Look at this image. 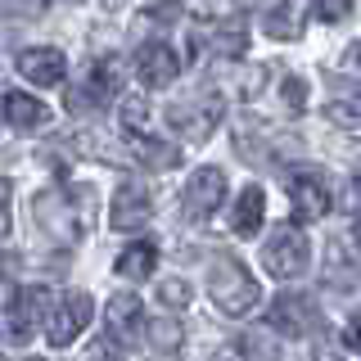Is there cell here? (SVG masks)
<instances>
[{
	"instance_id": "cell-1",
	"label": "cell",
	"mask_w": 361,
	"mask_h": 361,
	"mask_svg": "<svg viewBox=\"0 0 361 361\" xmlns=\"http://www.w3.org/2000/svg\"><path fill=\"white\" fill-rule=\"evenodd\" d=\"M208 293H212V302H217L226 316L253 312L257 298H262L257 280L248 276V267L240 262V257H221V262H212V271H208Z\"/></svg>"
},
{
	"instance_id": "cell-2",
	"label": "cell",
	"mask_w": 361,
	"mask_h": 361,
	"mask_svg": "<svg viewBox=\"0 0 361 361\" xmlns=\"http://www.w3.org/2000/svg\"><path fill=\"white\" fill-rule=\"evenodd\" d=\"M37 221L59 244H77L86 235V199H77L73 190H41L37 195Z\"/></svg>"
},
{
	"instance_id": "cell-3",
	"label": "cell",
	"mask_w": 361,
	"mask_h": 361,
	"mask_svg": "<svg viewBox=\"0 0 361 361\" xmlns=\"http://www.w3.org/2000/svg\"><path fill=\"white\" fill-rule=\"evenodd\" d=\"M312 262V244L307 235L298 231V226H280V231H271V240L262 248V267L271 271L276 280H298L302 271Z\"/></svg>"
},
{
	"instance_id": "cell-4",
	"label": "cell",
	"mask_w": 361,
	"mask_h": 361,
	"mask_svg": "<svg viewBox=\"0 0 361 361\" xmlns=\"http://www.w3.org/2000/svg\"><path fill=\"white\" fill-rule=\"evenodd\" d=\"M90 316H95V302H90V293H63V298H54V307H50L45 338H50L54 348H68V343H73V338L90 325Z\"/></svg>"
},
{
	"instance_id": "cell-5",
	"label": "cell",
	"mask_w": 361,
	"mask_h": 361,
	"mask_svg": "<svg viewBox=\"0 0 361 361\" xmlns=\"http://www.w3.org/2000/svg\"><path fill=\"white\" fill-rule=\"evenodd\" d=\"M167 122L180 131V135H190V140H208L212 131H217V122H221V99L217 95H203V99H180V104L167 109Z\"/></svg>"
},
{
	"instance_id": "cell-6",
	"label": "cell",
	"mask_w": 361,
	"mask_h": 361,
	"mask_svg": "<svg viewBox=\"0 0 361 361\" xmlns=\"http://www.w3.org/2000/svg\"><path fill=\"white\" fill-rule=\"evenodd\" d=\"M149 217H154V199L145 190V180H122L118 195H113V231L135 235L149 226Z\"/></svg>"
},
{
	"instance_id": "cell-7",
	"label": "cell",
	"mask_w": 361,
	"mask_h": 361,
	"mask_svg": "<svg viewBox=\"0 0 361 361\" xmlns=\"http://www.w3.org/2000/svg\"><path fill=\"white\" fill-rule=\"evenodd\" d=\"M221 199H226V172L221 167H199L195 176H190V185H185V217L190 221H208L212 212L221 208Z\"/></svg>"
},
{
	"instance_id": "cell-8",
	"label": "cell",
	"mask_w": 361,
	"mask_h": 361,
	"mask_svg": "<svg viewBox=\"0 0 361 361\" xmlns=\"http://www.w3.org/2000/svg\"><path fill=\"white\" fill-rule=\"evenodd\" d=\"M267 325L280 330V334H312L316 325H321V316H316L312 298H302V293H280L267 307Z\"/></svg>"
},
{
	"instance_id": "cell-9",
	"label": "cell",
	"mask_w": 361,
	"mask_h": 361,
	"mask_svg": "<svg viewBox=\"0 0 361 361\" xmlns=\"http://www.w3.org/2000/svg\"><path fill=\"white\" fill-rule=\"evenodd\" d=\"M289 203L298 221H321L330 212V185L321 180V172H298L289 180Z\"/></svg>"
},
{
	"instance_id": "cell-10",
	"label": "cell",
	"mask_w": 361,
	"mask_h": 361,
	"mask_svg": "<svg viewBox=\"0 0 361 361\" xmlns=\"http://www.w3.org/2000/svg\"><path fill=\"white\" fill-rule=\"evenodd\" d=\"M104 325H109V334L118 338V343H135V338L149 330V321H145V302L135 298V293H118V298H109Z\"/></svg>"
},
{
	"instance_id": "cell-11",
	"label": "cell",
	"mask_w": 361,
	"mask_h": 361,
	"mask_svg": "<svg viewBox=\"0 0 361 361\" xmlns=\"http://www.w3.org/2000/svg\"><path fill=\"white\" fill-rule=\"evenodd\" d=\"M176 73H180V59L172 54V45L154 41V45H140V50H135V77H140L145 86L167 90L176 82Z\"/></svg>"
},
{
	"instance_id": "cell-12",
	"label": "cell",
	"mask_w": 361,
	"mask_h": 361,
	"mask_svg": "<svg viewBox=\"0 0 361 361\" xmlns=\"http://www.w3.org/2000/svg\"><path fill=\"white\" fill-rule=\"evenodd\" d=\"M18 73L27 77L32 86H63V73H68V63H63V54L54 50V45H32V50H23L18 54Z\"/></svg>"
},
{
	"instance_id": "cell-13",
	"label": "cell",
	"mask_w": 361,
	"mask_h": 361,
	"mask_svg": "<svg viewBox=\"0 0 361 361\" xmlns=\"http://www.w3.org/2000/svg\"><path fill=\"white\" fill-rule=\"evenodd\" d=\"M0 109H5V122L14 131H41L45 122H50V109H45L37 95H27V90H9V95L0 99Z\"/></svg>"
},
{
	"instance_id": "cell-14",
	"label": "cell",
	"mask_w": 361,
	"mask_h": 361,
	"mask_svg": "<svg viewBox=\"0 0 361 361\" xmlns=\"http://www.w3.org/2000/svg\"><path fill=\"white\" fill-rule=\"evenodd\" d=\"M262 217H267V195L257 185L240 190V199H235V208H231V231L240 235V240H253V235L262 231Z\"/></svg>"
},
{
	"instance_id": "cell-15",
	"label": "cell",
	"mask_w": 361,
	"mask_h": 361,
	"mask_svg": "<svg viewBox=\"0 0 361 361\" xmlns=\"http://www.w3.org/2000/svg\"><path fill=\"white\" fill-rule=\"evenodd\" d=\"M127 145L145 167H154V172H167V167L180 163V149L167 145V140H158V135H127Z\"/></svg>"
},
{
	"instance_id": "cell-16",
	"label": "cell",
	"mask_w": 361,
	"mask_h": 361,
	"mask_svg": "<svg viewBox=\"0 0 361 361\" xmlns=\"http://www.w3.org/2000/svg\"><path fill=\"white\" fill-rule=\"evenodd\" d=\"M154 262H158V248L149 240H135L118 253V276L122 280H149L154 276Z\"/></svg>"
},
{
	"instance_id": "cell-17",
	"label": "cell",
	"mask_w": 361,
	"mask_h": 361,
	"mask_svg": "<svg viewBox=\"0 0 361 361\" xmlns=\"http://www.w3.org/2000/svg\"><path fill=\"white\" fill-rule=\"evenodd\" d=\"M267 37L276 41H298L302 37V0H285L267 14Z\"/></svg>"
},
{
	"instance_id": "cell-18",
	"label": "cell",
	"mask_w": 361,
	"mask_h": 361,
	"mask_svg": "<svg viewBox=\"0 0 361 361\" xmlns=\"http://www.w3.org/2000/svg\"><path fill=\"white\" fill-rule=\"evenodd\" d=\"M212 45H217V54H226V59H240V54L248 50V37H244V23L240 18H226L212 27Z\"/></svg>"
},
{
	"instance_id": "cell-19",
	"label": "cell",
	"mask_w": 361,
	"mask_h": 361,
	"mask_svg": "<svg viewBox=\"0 0 361 361\" xmlns=\"http://www.w3.org/2000/svg\"><path fill=\"white\" fill-rule=\"evenodd\" d=\"M325 122L338 131H361V99H338L330 95V104H325Z\"/></svg>"
},
{
	"instance_id": "cell-20",
	"label": "cell",
	"mask_w": 361,
	"mask_h": 361,
	"mask_svg": "<svg viewBox=\"0 0 361 361\" xmlns=\"http://www.w3.org/2000/svg\"><path fill=\"white\" fill-rule=\"evenodd\" d=\"M118 122H122L127 135H149V104H145L140 95H127L122 109H118Z\"/></svg>"
},
{
	"instance_id": "cell-21",
	"label": "cell",
	"mask_w": 361,
	"mask_h": 361,
	"mask_svg": "<svg viewBox=\"0 0 361 361\" xmlns=\"http://www.w3.org/2000/svg\"><path fill=\"white\" fill-rule=\"evenodd\" d=\"M145 334H149V343L158 348V353H176L180 348V325L176 321H154Z\"/></svg>"
},
{
	"instance_id": "cell-22",
	"label": "cell",
	"mask_w": 361,
	"mask_h": 361,
	"mask_svg": "<svg viewBox=\"0 0 361 361\" xmlns=\"http://www.w3.org/2000/svg\"><path fill=\"white\" fill-rule=\"evenodd\" d=\"M280 104H285V113H302V104H307V82H302L298 73L285 77V86H280Z\"/></svg>"
},
{
	"instance_id": "cell-23",
	"label": "cell",
	"mask_w": 361,
	"mask_h": 361,
	"mask_svg": "<svg viewBox=\"0 0 361 361\" xmlns=\"http://www.w3.org/2000/svg\"><path fill=\"white\" fill-rule=\"evenodd\" d=\"M348 14H353V0H316V18L330 23V27H334V23H343Z\"/></svg>"
},
{
	"instance_id": "cell-24",
	"label": "cell",
	"mask_w": 361,
	"mask_h": 361,
	"mask_svg": "<svg viewBox=\"0 0 361 361\" xmlns=\"http://www.w3.org/2000/svg\"><path fill=\"white\" fill-rule=\"evenodd\" d=\"M158 298H163L167 307H185V302H190V285H185V280H163V285H158Z\"/></svg>"
},
{
	"instance_id": "cell-25",
	"label": "cell",
	"mask_w": 361,
	"mask_h": 361,
	"mask_svg": "<svg viewBox=\"0 0 361 361\" xmlns=\"http://www.w3.org/2000/svg\"><path fill=\"white\" fill-rule=\"evenodd\" d=\"M9 208H14V195H9V180H0V240L9 235Z\"/></svg>"
},
{
	"instance_id": "cell-26",
	"label": "cell",
	"mask_w": 361,
	"mask_h": 361,
	"mask_svg": "<svg viewBox=\"0 0 361 361\" xmlns=\"http://www.w3.org/2000/svg\"><path fill=\"white\" fill-rule=\"evenodd\" d=\"M343 73L353 77V82H361V41L348 45V54H343Z\"/></svg>"
},
{
	"instance_id": "cell-27",
	"label": "cell",
	"mask_w": 361,
	"mask_h": 361,
	"mask_svg": "<svg viewBox=\"0 0 361 361\" xmlns=\"http://www.w3.org/2000/svg\"><path fill=\"white\" fill-rule=\"evenodd\" d=\"M348 348L361 353V312H353V321H348Z\"/></svg>"
},
{
	"instance_id": "cell-28",
	"label": "cell",
	"mask_w": 361,
	"mask_h": 361,
	"mask_svg": "<svg viewBox=\"0 0 361 361\" xmlns=\"http://www.w3.org/2000/svg\"><path fill=\"white\" fill-rule=\"evenodd\" d=\"M9 5H14L18 14H45V5H50V0H9Z\"/></svg>"
},
{
	"instance_id": "cell-29",
	"label": "cell",
	"mask_w": 361,
	"mask_h": 361,
	"mask_svg": "<svg viewBox=\"0 0 361 361\" xmlns=\"http://www.w3.org/2000/svg\"><path fill=\"white\" fill-rule=\"evenodd\" d=\"M353 212L361 217V172H357V180H353Z\"/></svg>"
},
{
	"instance_id": "cell-30",
	"label": "cell",
	"mask_w": 361,
	"mask_h": 361,
	"mask_svg": "<svg viewBox=\"0 0 361 361\" xmlns=\"http://www.w3.org/2000/svg\"><path fill=\"white\" fill-rule=\"evenodd\" d=\"M240 9H257V5H267V0H235Z\"/></svg>"
},
{
	"instance_id": "cell-31",
	"label": "cell",
	"mask_w": 361,
	"mask_h": 361,
	"mask_svg": "<svg viewBox=\"0 0 361 361\" xmlns=\"http://www.w3.org/2000/svg\"><path fill=\"white\" fill-rule=\"evenodd\" d=\"M353 240H357V244H361V217H357V221H353Z\"/></svg>"
},
{
	"instance_id": "cell-32",
	"label": "cell",
	"mask_w": 361,
	"mask_h": 361,
	"mask_svg": "<svg viewBox=\"0 0 361 361\" xmlns=\"http://www.w3.org/2000/svg\"><path fill=\"white\" fill-rule=\"evenodd\" d=\"M32 361H37V357H32Z\"/></svg>"
}]
</instances>
